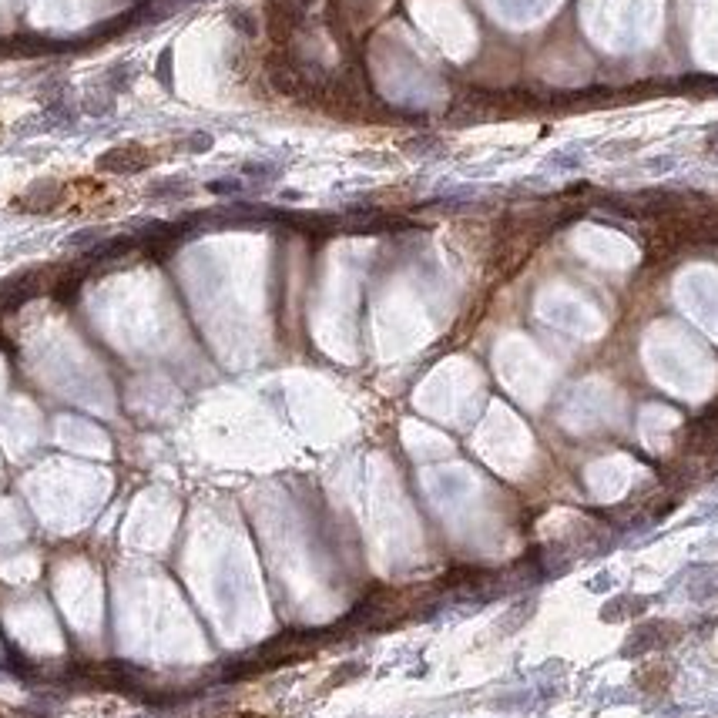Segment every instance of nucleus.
I'll list each match as a JSON object with an SVG mask.
<instances>
[{
  "mask_svg": "<svg viewBox=\"0 0 718 718\" xmlns=\"http://www.w3.org/2000/svg\"><path fill=\"white\" fill-rule=\"evenodd\" d=\"M299 4H312V0H299Z\"/></svg>",
  "mask_w": 718,
  "mask_h": 718,
  "instance_id": "f257e3e1",
  "label": "nucleus"
}]
</instances>
